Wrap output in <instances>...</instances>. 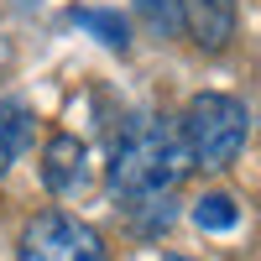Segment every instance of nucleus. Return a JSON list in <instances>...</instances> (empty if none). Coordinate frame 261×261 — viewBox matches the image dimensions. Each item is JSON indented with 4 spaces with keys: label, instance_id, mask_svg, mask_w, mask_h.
<instances>
[{
    "label": "nucleus",
    "instance_id": "1",
    "mask_svg": "<svg viewBox=\"0 0 261 261\" xmlns=\"http://www.w3.org/2000/svg\"><path fill=\"white\" fill-rule=\"evenodd\" d=\"M193 167L188 157V141L183 130L162 120V115H141L125 125V136L115 141V157H110V193L125 209H146L167 199V188Z\"/></svg>",
    "mask_w": 261,
    "mask_h": 261
},
{
    "label": "nucleus",
    "instance_id": "2",
    "mask_svg": "<svg viewBox=\"0 0 261 261\" xmlns=\"http://www.w3.org/2000/svg\"><path fill=\"white\" fill-rule=\"evenodd\" d=\"M178 130H183V141H188L193 167L220 172V167H230L235 157H241L251 115H246V105L230 99V94H199V99L188 105V115H183Z\"/></svg>",
    "mask_w": 261,
    "mask_h": 261
},
{
    "label": "nucleus",
    "instance_id": "3",
    "mask_svg": "<svg viewBox=\"0 0 261 261\" xmlns=\"http://www.w3.org/2000/svg\"><path fill=\"white\" fill-rule=\"evenodd\" d=\"M21 261H105V241L63 209H42L21 235Z\"/></svg>",
    "mask_w": 261,
    "mask_h": 261
},
{
    "label": "nucleus",
    "instance_id": "4",
    "mask_svg": "<svg viewBox=\"0 0 261 261\" xmlns=\"http://www.w3.org/2000/svg\"><path fill=\"white\" fill-rule=\"evenodd\" d=\"M84 172H89V162H84V141L68 136V130H58V136L47 141V151H42V183H47V193H79L84 188Z\"/></svg>",
    "mask_w": 261,
    "mask_h": 261
},
{
    "label": "nucleus",
    "instance_id": "5",
    "mask_svg": "<svg viewBox=\"0 0 261 261\" xmlns=\"http://www.w3.org/2000/svg\"><path fill=\"white\" fill-rule=\"evenodd\" d=\"M183 21L193 27L199 47L220 53L235 32V0H183Z\"/></svg>",
    "mask_w": 261,
    "mask_h": 261
},
{
    "label": "nucleus",
    "instance_id": "6",
    "mask_svg": "<svg viewBox=\"0 0 261 261\" xmlns=\"http://www.w3.org/2000/svg\"><path fill=\"white\" fill-rule=\"evenodd\" d=\"M27 141H32V110L21 99H6V105H0V178L21 162Z\"/></svg>",
    "mask_w": 261,
    "mask_h": 261
},
{
    "label": "nucleus",
    "instance_id": "7",
    "mask_svg": "<svg viewBox=\"0 0 261 261\" xmlns=\"http://www.w3.org/2000/svg\"><path fill=\"white\" fill-rule=\"evenodd\" d=\"M193 225L209 230V235H225V230L241 225V204H235L230 193H204V199L193 204Z\"/></svg>",
    "mask_w": 261,
    "mask_h": 261
},
{
    "label": "nucleus",
    "instance_id": "8",
    "mask_svg": "<svg viewBox=\"0 0 261 261\" xmlns=\"http://www.w3.org/2000/svg\"><path fill=\"white\" fill-rule=\"evenodd\" d=\"M73 21H79V27H89L99 42H110L115 53H125V47H130V27H125L115 11H73Z\"/></svg>",
    "mask_w": 261,
    "mask_h": 261
},
{
    "label": "nucleus",
    "instance_id": "9",
    "mask_svg": "<svg viewBox=\"0 0 261 261\" xmlns=\"http://www.w3.org/2000/svg\"><path fill=\"white\" fill-rule=\"evenodd\" d=\"M136 11L146 16V27L157 37H178L183 32V0H136Z\"/></svg>",
    "mask_w": 261,
    "mask_h": 261
},
{
    "label": "nucleus",
    "instance_id": "10",
    "mask_svg": "<svg viewBox=\"0 0 261 261\" xmlns=\"http://www.w3.org/2000/svg\"><path fill=\"white\" fill-rule=\"evenodd\" d=\"M167 261H193V256H167Z\"/></svg>",
    "mask_w": 261,
    "mask_h": 261
}]
</instances>
